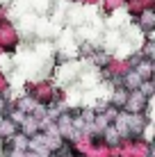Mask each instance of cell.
Segmentation results:
<instances>
[{"instance_id": "cell-1", "label": "cell", "mask_w": 155, "mask_h": 157, "mask_svg": "<svg viewBox=\"0 0 155 157\" xmlns=\"http://www.w3.org/2000/svg\"><path fill=\"white\" fill-rule=\"evenodd\" d=\"M18 132H21V134H25L28 139H32L34 134H39V132H41V121L28 114V116L23 118V123L18 125Z\"/></svg>"}, {"instance_id": "cell-2", "label": "cell", "mask_w": 155, "mask_h": 157, "mask_svg": "<svg viewBox=\"0 0 155 157\" xmlns=\"http://www.w3.org/2000/svg\"><path fill=\"white\" fill-rule=\"evenodd\" d=\"M153 23H155V18L151 14H144V18L139 21V25H141V30H151L153 28Z\"/></svg>"}, {"instance_id": "cell-3", "label": "cell", "mask_w": 155, "mask_h": 157, "mask_svg": "<svg viewBox=\"0 0 155 157\" xmlns=\"http://www.w3.org/2000/svg\"><path fill=\"white\" fill-rule=\"evenodd\" d=\"M153 86H155V75H153Z\"/></svg>"}]
</instances>
